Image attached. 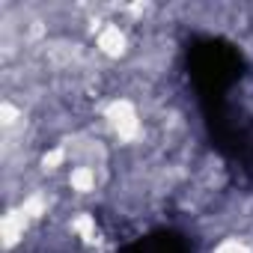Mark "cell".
Masks as SVG:
<instances>
[{
  "label": "cell",
  "mask_w": 253,
  "mask_h": 253,
  "mask_svg": "<svg viewBox=\"0 0 253 253\" xmlns=\"http://www.w3.org/2000/svg\"><path fill=\"white\" fill-rule=\"evenodd\" d=\"M69 185H72V191H78V194L95 191V167H92V164H78V167H72Z\"/></svg>",
  "instance_id": "obj_4"
},
{
  "label": "cell",
  "mask_w": 253,
  "mask_h": 253,
  "mask_svg": "<svg viewBox=\"0 0 253 253\" xmlns=\"http://www.w3.org/2000/svg\"><path fill=\"white\" fill-rule=\"evenodd\" d=\"M211 253H253V250H250V244L241 241V238H223V241L214 244Z\"/></svg>",
  "instance_id": "obj_6"
},
{
  "label": "cell",
  "mask_w": 253,
  "mask_h": 253,
  "mask_svg": "<svg viewBox=\"0 0 253 253\" xmlns=\"http://www.w3.org/2000/svg\"><path fill=\"white\" fill-rule=\"evenodd\" d=\"M95 48L104 57L119 60V57H125V51H128V36H125V30L119 24H101L98 33H95Z\"/></svg>",
  "instance_id": "obj_2"
},
{
  "label": "cell",
  "mask_w": 253,
  "mask_h": 253,
  "mask_svg": "<svg viewBox=\"0 0 253 253\" xmlns=\"http://www.w3.org/2000/svg\"><path fill=\"white\" fill-rule=\"evenodd\" d=\"M27 223H30V217L24 214V209H15V211H6V214H3V220H0V235H3V247H6V250L15 247V244L24 238Z\"/></svg>",
  "instance_id": "obj_3"
},
{
  "label": "cell",
  "mask_w": 253,
  "mask_h": 253,
  "mask_svg": "<svg viewBox=\"0 0 253 253\" xmlns=\"http://www.w3.org/2000/svg\"><path fill=\"white\" fill-rule=\"evenodd\" d=\"M0 116H3V119H0V122H3V128H12L21 113H18V107L12 101H3V104H0Z\"/></svg>",
  "instance_id": "obj_7"
},
{
  "label": "cell",
  "mask_w": 253,
  "mask_h": 253,
  "mask_svg": "<svg viewBox=\"0 0 253 253\" xmlns=\"http://www.w3.org/2000/svg\"><path fill=\"white\" fill-rule=\"evenodd\" d=\"M104 122H107V128L116 140L122 143H131L140 137L143 131V122H140V110L134 101L128 98H113L107 107H104Z\"/></svg>",
  "instance_id": "obj_1"
},
{
  "label": "cell",
  "mask_w": 253,
  "mask_h": 253,
  "mask_svg": "<svg viewBox=\"0 0 253 253\" xmlns=\"http://www.w3.org/2000/svg\"><path fill=\"white\" fill-rule=\"evenodd\" d=\"M72 229L78 232V238H84L86 244H95L98 241V226H95V217L92 214H78L72 220Z\"/></svg>",
  "instance_id": "obj_5"
}]
</instances>
